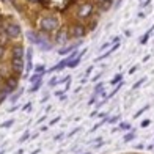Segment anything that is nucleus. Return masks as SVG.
Wrapping results in <instances>:
<instances>
[{"instance_id": "obj_35", "label": "nucleus", "mask_w": 154, "mask_h": 154, "mask_svg": "<svg viewBox=\"0 0 154 154\" xmlns=\"http://www.w3.org/2000/svg\"><path fill=\"white\" fill-rule=\"evenodd\" d=\"M132 138H134V134H128V135L124 137V140H126V142H129V140H132Z\"/></svg>"}, {"instance_id": "obj_40", "label": "nucleus", "mask_w": 154, "mask_h": 154, "mask_svg": "<svg viewBox=\"0 0 154 154\" xmlns=\"http://www.w3.org/2000/svg\"><path fill=\"white\" fill-rule=\"evenodd\" d=\"M30 107H32V104H30V102H28V104H25V105H24V110H28Z\"/></svg>"}, {"instance_id": "obj_1", "label": "nucleus", "mask_w": 154, "mask_h": 154, "mask_svg": "<svg viewBox=\"0 0 154 154\" xmlns=\"http://www.w3.org/2000/svg\"><path fill=\"white\" fill-rule=\"evenodd\" d=\"M57 30H60V19L55 14H46L41 16L38 21V32H41L43 35H52Z\"/></svg>"}, {"instance_id": "obj_34", "label": "nucleus", "mask_w": 154, "mask_h": 154, "mask_svg": "<svg viewBox=\"0 0 154 154\" xmlns=\"http://www.w3.org/2000/svg\"><path fill=\"white\" fill-rule=\"evenodd\" d=\"M96 98H98V94H93V96H91V99H90V102H88V104H90V105H91V104H94Z\"/></svg>"}, {"instance_id": "obj_21", "label": "nucleus", "mask_w": 154, "mask_h": 154, "mask_svg": "<svg viewBox=\"0 0 154 154\" xmlns=\"http://www.w3.org/2000/svg\"><path fill=\"white\" fill-rule=\"evenodd\" d=\"M13 124H14V120H8V121L3 123V124L0 126V128H10V126H13Z\"/></svg>"}, {"instance_id": "obj_33", "label": "nucleus", "mask_w": 154, "mask_h": 154, "mask_svg": "<svg viewBox=\"0 0 154 154\" xmlns=\"http://www.w3.org/2000/svg\"><path fill=\"white\" fill-rule=\"evenodd\" d=\"M146 17V13L145 11H140V13H138V19H145Z\"/></svg>"}, {"instance_id": "obj_39", "label": "nucleus", "mask_w": 154, "mask_h": 154, "mask_svg": "<svg viewBox=\"0 0 154 154\" xmlns=\"http://www.w3.org/2000/svg\"><path fill=\"white\" fill-rule=\"evenodd\" d=\"M65 93V91L63 90H58V91H55V96H61V94H63Z\"/></svg>"}, {"instance_id": "obj_26", "label": "nucleus", "mask_w": 154, "mask_h": 154, "mask_svg": "<svg viewBox=\"0 0 154 154\" xmlns=\"http://www.w3.org/2000/svg\"><path fill=\"white\" fill-rule=\"evenodd\" d=\"M120 41H121V36H113V38H112L110 43H112V44H118Z\"/></svg>"}, {"instance_id": "obj_38", "label": "nucleus", "mask_w": 154, "mask_h": 154, "mask_svg": "<svg viewBox=\"0 0 154 154\" xmlns=\"http://www.w3.org/2000/svg\"><path fill=\"white\" fill-rule=\"evenodd\" d=\"M27 2H28V3H41L43 0H27Z\"/></svg>"}, {"instance_id": "obj_42", "label": "nucleus", "mask_w": 154, "mask_h": 154, "mask_svg": "<svg viewBox=\"0 0 154 154\" xmlns=\"http://www.w3.org/2000/svg\"><path fill=\"white\" fill-rule=\"evenodd\" d=\"M102 2H109V0H98V3H102Z\"/></svg>"}, {"instance_id": "obj_25", "label": "nucleus", "mask_w": 154, "mask_h": 154, "mask_svg": "<svg viewBox=\"0 0 154 154\" xmlns=\"http://www.w3.org/2000/svg\"><path fill=\"white\" fill-rule=\"evenodd\" d=\"M110 46H113L112 43H105V44H102L101 47H99V51H105V49H110Z\"/></svg>"}, {"instance_id": "obj_31", "label": "nucleus", "mask_w": 154, "mask_h": 154, "mask_svg": "<svg viewBox=\"0 0 154 154\" xmlns=\"http://www.w3.org/2000/svg\"><path fill=\"white\" fill-rule=\"evenodd\" d=\"M27 138H28V132H25V134H24V135H22V137H21V140H19V142H21V143H24V142L27 140Z\"/></svg>"}, {"instance_id": "obj_24", "label": "nucleus", "mask_w": 154, "mask_h": 154, "mask_svg": "<svg viewBox=\"0 0 154 154\" xmlns=\"http://www.w3.org/2000/svg\"><path fill=\"white\" fill-rule=\"evenodd\" d=\"M5 52H6L5 46H2V44H0V60H2L3 57H5Z\"/></svg>"}, {"instance_id": "obj_5", "label": "nucleus", "mask_w": 154, "mask_h": 154, "mask_svg": "<svg viewBox=\"0 0 154 154\" xmlns=\"http://www.w3.org/2000/svg\"><path fill=\"white\" fill-rule=\"evenodd\" d=\"M71 38H76V40H82L83 36L87 35V27L83 25V24H76V25H72V28H71Z\"/></svg>"}, {"instance_id": "obj_9", "label": "nucleus", "mask_w": 154, "mask_h": 154, "mask_svg": "<svg viewBox=\"0 0 154 154\" xmlns=\"http://www.w3.org/2000/svg\"><path fill=\"white\" fill-rule=\"evenodd\" d=\"M118 49H120V43H118V44H113L110 49H107V51L104 52V53H101V55H99V57H96V58H94V61H96V63H98V61H101V60H105V58H109V57L112 55V53H113L115 51H118Z\"/></svg>"}, {"instance_id": "obj_19", "label": "nucleus", "mask_w": 154, "mask_h": 154, "mask_svg": "<svg viewBox=\"0 0 154 154\" xmlns=\"http://www.w3.org/2000/svg\"><path fill=\"white\" fill-rule=\"evenodd\" d=\"M8 96H10V94H6L5 91H3L2 88H0V104H2V102H5L6 99H8Z\"/></svg>"}, {"instance_id": "obj_29", "label": "nucleus", "mask_w": 154, "mask_h": 154, "mask_svg": "<svg viewBox=\"0 0 154 154\" xmlns=\"http://www.w3.org/2000/svg\"><path fill=\"white\" fill-rule=\"evenodd\" d=\"M138 68H140V66H138V65H135V66H132V68L129 69V74H134V72H135V71H138Z\"/></svg>"}, {"instance_id": "obj_16", "label": "nucleus", "mask_w": 154, "mask_h": 154, "mask_svg": "<svg viewBox=\"0 0 154 154\" xmlns=\"http://www.w3.org/2000/svg\"><path fill=\"white\" fill-rule=\"evenodd\" d=\"M102 91H104V82L101 80V82H98L94 87V94H101Z\"/></svg>"}, {"instance_id": "obj_15", "label": "nucleus", "mask_w": 154, "mask_h": 154, "mask_svg": "<svg viewBox=\"0 0 154 154\" xmlns=\"http://www.w3.org/2000/svg\"><path fill=\"white\" fill-rule=\"evenodd\" d=\"M33 71L36 72V74H46V72H47V69H46L44 65H38V66L33 68Z\"/></svg>"}, {"instance_id": "obj_27", "label": "nucleus", "mask_w": 154, "mask_h": 154, "mask_svg": "<svg viewBox=\"0 0 154 154\" xmlns=\"http://www.w3.org/2000/svg\"><path fill=\"white\" fill-rule=\"evenodd\" d=\"M101 77H102V72H98V74H96L91 80H93V82H99V80H101Z\"/></svg>"}, {"instance_id": "obj_4", "label": "nucleus", "mask_w": 154, "mask_h": 154, "mask_svg": "<svg viewBox=\"0 0 154 154\" xmlns=\"http://www.w3.org/2000/svg\"><path fill=\"white\" fill-rule=\"evenodd\" d=\"M3 30H5L6 36H8L10 40H17V38H21V35H22L21 25H19L17 22H14V21L3 22Z\"/></svg>"}, {"instance_id": "obj_3", "label": "nucleus", "mask_w": 154, "mask_h": 154, "mask_svg": "<svg viewBox=\"0 0 154 154\" xmlns=\"http://www.w3.org/2000/svg\"><path fill=\"white\" fill-rule=\"evenodd\" d=\"M93 11H94V3L93 2H83L77 6L76 17L79 19V21H85V19H90L93 16Z\"/></svg>"}, {"instance_id": "obj_7", "label": "nucleus", "mask_w": 154, "mask_h": 154, "mask_svg": "<svg viewBox=\"0 0 154 154\" xmlns=\"http://www.w3.org/2000/svg\"><path fill=\"white\" fill-rule=\"evenodd\" d=\"M25 57V49L21 43L14 44L11 47V58H24Z\"/></svg>"}, {"instance_id": "obj_20", "label": "nucleus", "mask_w": 154, "mask_h": 154, "mask_svg": "<svg viewBox=\"0 0 154 154\" xmlns=\"http://www.w3.org/2000/svg\"><path fill=\"white\" fill-rule=\"evenodd\" d=\"M55 85H58V79H57V77H52V79L49 80V87H55Z\"/></svg>"}, {"instance_id": "obj_36", "label": "nucleus", "mask_w": 154, "mask_h": 154, "mask_svg": "<svg viewBox=\"0 0 154 154\" xmlns=\"http://www.w3.org/2000/svg\"><path fill=\"white\" fill-rule=\"evenodd\" d=\"M121 3H123V0H117V2H115V5H113V8H120Z\"/></svg>"}, {"instance_id": "obj_30", "label": "nucleus", "mask_w": 154, "mask_h": 154, "mask_svg": "<svg viewBox=\"0 0 154 154\" xmlns=\"http://www.w3.org/2000/svg\"><path fill=\"white\" fill-rule=\"evenodd\" d=\"M148 109H149V105H145V107H143V109H142V110H138V112H137V115H135V117H138V115H142V113H143V112H146Z\"/></svg>"}, {"instance_id": "obj_22", "label": "nucleus", "mask_w": 154, "mask_h": 154, "mask_svg": "<svg viewBox=\"0 0 154 154\" xmlns=\"http://www.w3.org/2000/svg\"><path fill=\"white\" fill-rule=\"evenodd\" d=\"M149 3H151V0H143V2H140V8H146V6H149Z\"/></svg>"}, {"instance_id": "obj_23", "label": "nucleus", "mask_w": 154, "mask_h": 154, "mask_svg": "<svg viewBox=\"0 0 154 154\" xmlns=\"http://www.w3.org/2000/svg\"><path fill=\"white\" fill-rule=\"evenodd\" d=\"M93 69H94L93 65H91V66H88V68H87V71H85V77H90V76H91V72H93Z\"/></svg>"}, {"instance_id": "obj_2", "label": "nucleus", "mask_w": 154, "mask_h": 154, "mask_svg": "<svg viewBox=\"0 0 154 154\" xmlns=\"http://www.w3.org/2000/svg\"><path fill=\"white\" fill-rule=\"evenodd\" d=\"M27 38L30 40V43H32V44H36L41 51H51V49L53 47V44L51 43V40H46L41 32L28 30V32H27Z\"/></svg>"}, {"instance_id": "obj_41", "label": "nucleus", "mask_w": 154, "mask_h": 154, "mask_svg": "<svg viewBox=\"0 0 154 154\" xmlns=\"http://www.w3.org/2000/svg\"><path fill=\"white\" fill-rule=\"evenodd\" d=\"M149 58H151V53H149V55H146V57H145V58H143V61H148Z\"/></svg>"}, {"instance_id": "obj_14", "label": "nucleus", "mask_w": 154, "mask_h": 154, "mask_svg": "<svg viewBox=\"0 0 154 154\" xmlns=\"http://www.w3.org/2000/svg\"><path fill=\"white\" fill-rule=\"evenodd\" d=\"M44 77V74H36V72H33L32 76H30V79H28V82L30 83H36L38 80H41Z\"/></svg>"}, {"instance_id": "obj_18", "label": "nucleus", "mask_w": 154, "mask_h": 154, "mask_svg": "<svg viewBox=\"0 0 154 154\" xmlns=\"http://www.w3.org/2000/svg\"><path fill=\"white\" fill-rule=\"evenodd\" d=\"M21 94H22V88H19V90H17L14 94H11V101H13V102H16L17 99L21 98Z\"/></svg>"}, {"instance_id": "obj_11", "label": "nucleus", "mask_w": 154, "mask_h": 154, "mask_svg": "<svg viewBox=\"0 0 154 154\" xmlns=\"http://www.w3.org/2000/svg\"><path fill=\"white\" fill-rule=\"evenodd\" d=\"M112 6H113V0H109V2H102V3H99V10L104 11V13H105V11H109Z\"/></svg>"}, {"instance_id": "obj_6", "label": "nucleus", "mask_w": 154, "mask_h": 154, "mask_svg": "<svg viewBox=\"0 0 154 154\" xmlns=\"http://www.w3.org/2000/svg\"><path fill=\"white\" fill-rule=\"evenodd\" d=\"M69 38H71V35H69L68 30H65V28L57 30L55 32V44H66Z\"/></svg>"}, {"instance_id": "obj_8", "label": "nucleus", "mask_w": 154, "mask_h": 154, "mask_svg": "<svg viewBox=\"0 0 154 154\" xmlns=\"http://www.w3.org/2000/svg\"><path fill=\"white\" fill-rule=\"evenodd\" d=\"M33 69V49L28 47L25 51V71L30 72Z\"/></svg>"}, {"instance_id": "obj_28", "label": "nucleus", "mask_w": 154, "mask_h": 154, "mask_svg": "<svg viewBox=\"0 0 154 154\" xmlns=\"http://www.w3.org/2000/svg\"><path fill=\"white\" fill-rule=\"evenodd\" d=\"M120 128L128 130V129H130V124H129V123H121V124H120Z\"/></svg>"}, {"instance_id": "obj_10", "label": "nucleus", "mask_w": 154, "mask_h": 154, "mask_svg": "<svg viewBox=\"0 0 154 154\" xmlns=\"http://www.w3.org/2000/svg\"><path fill=\"white\" fill-rule=\"evenodd\" d=\"M154 33V25L151 27V28H148V30H146V32L143 33V36H142L140 38V44L142 46H143V44H146V43H148V40H149V36H151V35Z\"/></svg>"}, {"instance_id": "obj_32", "label": "nucleus", "mask_w": 154, "mask_h": 154, "mask_svg": "<svg viewBox=\"0 0 154 154\" xmlns=\"http://www.w3.org/2000/svg\"><path fill=\"white\" fill-rule=\"evenodd\" d=\"M69 87H71V80H68V82L65 83V88H63V91H68V90H69Z\"/></svg>"}, {"instance_id": "obj_43", "label": "nucleus", "mask_w": 154, "mask_h": 154, "mask_svg": "<svg viewBox=\"0 0 154 154\" xmlns=\"http://www.w3.org/2000/svg\"><path fill=\"white\" fill-rule=\"evenodd\" d=\"M138 2H143V0H138Z\"/></svg>"}, {"instance_id": "obj_37", "label": "nucleus", "mask_w": 154, "mask_h": 154, "mask_svg": "<svg viewBox=\"0 0 154 154\" xmlns=\"http://www.w3.org/2000/svg\"><path fill=\"white\" fill-rule=\"evenodd\" d=\"M149 123H151V121H149V120H145L143 123H142V128H146V126H148V124H149Z\"/></svg>"}, {"instance_id": "obj_13", "label": "nucleus", "mask_w": 154, "mask_h": 154, "mask_svg": "<svg viewBox=\"0 0 154 154\" xmlns=\"http://www.w3.org/2000/svg\"><path fill=\"white\" fill-rule=\"evenodd\" d=\"M41 87H43V79L38 80L36 83H32V87H30V90H28V91H30V93H36V91L40 90Z\"/></svg>"}, {"instance_id": "obj_12", "label": "nucleus", "mask_w": 154, "mask_h": 154, "mask_svg": "<svg viewBox=\"0 0 154 154\" xmlns=\"http://www.w3.org/2000/svg\"><path fill=\"white\" fill-rule=\"evenodd\" d=\"M123 79H124V74H123V72H118V74L113 76V79L110 80V85H118L120 82H123Z\"/></svg>"}, {"instance_id": "obj_17", "label": "nucleus", "mask_w": 154, "mask_h": 154, "mask_svg": "<svg viewBox=\"0 0 154 154\" xmlns=\"http://www.w3.org/2000/svg\"><path fill=\"white\" fill-rule=\"evenodd\" d=\"M145 82H146V77H142V79L138 80V82H135V83H134V85H132V90H137V88H140V87L143 85Z\"/></svg>"}, {"instance_id": "obj_44", "label": "nucleus", "mask_w": 154, "mask_h": 154, "mask_svg": "<svg viewBox=\"0 0 154 154\" xmlns=\"http://www.w3.org/2000/svg\"><path fill=\"white\" fill-rule=\"evenodd\" d=\"M0 17H2V16H0Z\"/></svg>"}]
</instances>
